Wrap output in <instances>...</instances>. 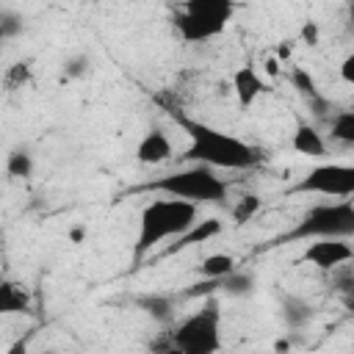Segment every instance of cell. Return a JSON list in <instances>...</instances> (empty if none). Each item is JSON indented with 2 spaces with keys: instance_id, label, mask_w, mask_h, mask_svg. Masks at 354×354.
I'll return each mask as SVG.
<instances>
[{
  "instance_id": "6da1fadb",
  "label": "cell",
  "mask_w": 354,
  "mask_h": 354,
  "mask_svg": "<svg viewBox=\"0 0 354 354\" xmlns=\"http://www.w3.org/2000/svg\"><path fill=\"white\" fill-rule=\"evenodd\" d=\"M174 122L188 136V147L183 152V158L188 163H202L216 171H249V169L260 166L266 158L260 147H254L227 130H218L207 122L191 119L177 111H174Z\"/></svg>"
},
{
  "instance_id": "7a4b0ae2",
  "label": "cell",
  "mask_w": 354,
  "mask_h": 354,
  "mask_svg": "<svg viewBox=\"0 0 354 354\" xmlns=\"http://www.w3.org/2000/svg\"><path fill=\"white\" fill-rule=\"evenodd\" d=\"M196 218H199V205L194 202L163 196V194L160 199L147 202L138 216V235H136V249H133L136 260H144L163 241H171L180 232H185Z\"/></svg>"
},
{
  "instance_id": "3957f363",
  "label": "cell",
  "mask_w": 354,
  "mask_h": 354,
  "mask_svg": "<svg viewBox=\"0 0 354 354\" xmlns=\"http://www.w3.org/2000/svg\"><path fill=\"white\" fill-rule=\"evenodd\" d=\"M147 191L163 194V196H177L194 205H218L230 196V183L210 166L202 163H188L177 171L160 174L144 185Z\"/></svg>"
},
{
  "instance_id": "277c9868",
  "label": "cell",
  "mask_w": 354,
  "mask_h": 354,
  "mask_svg": "<svg viewBox=\"0 0 354 354\" xmlns=\"http://www.w3.org/2000/svg\"><path fill=\"white\" fill-rule=\"evenodd\" d=\"M354 232V202L348 199H329L310 205L293 230H288L279 243L288 241H310V238H351Z\"/></svg>"
},
{
  "instance_id": "5b68a950",
  "label": "cell",
  "mask_w": 354,
  "mask_h": 354,
  "mask_svg": "<svg viewBox=\"0 0 354 354\" xmlns=\"http://www.w3.org/2000/svg\"><path fill=\"white\" fill-rule=\"evenodd\" d=\"M169 348L180 354H213L221 348V304L207 299L169 332Z\"/></svg>"
},
{
  "instance_id": "8992f818",
  "label": "cell",
  "mask_w": 354,
  "mask_h": 354,
  "mask_svg": "<svg viewBox=\"0 0 354 354\" xmlns=\"http://www.w3.org/2000/svg\"><path fill=\"white\" fill-rule=\"evenodd\" d=\"M235 14V0H185L174 14V30L188 44H202L227 28Z\"/></svg>"
},
{
  "instance_id": "52a82bcc",
  "label": "cell",
  "mask_w": 354,
  "mask_h": 354,
  "mask_svg": "<svg viewBox=\"0 0 354 354\" xmlns=\"http://www.w3.org/2000/svg\"><path fill=\"white\" fill-rule=\"evenodd\" d=\"M288 194H315L329 199H348L354 194V166L351 163H318L307 169Z\"/></svg>"
},
{
  "instance_id": "ba28073f",
  "label": "cell",
  "mask_w": 354,
  "mask_h": 354,
  "mask_svg": "<svg viewBox=\"0 0 354 354\" xmlns=\"http://www.w3.org/2000/svg\"><path fill=\"white\" fill-rule=\"evenodd\" d=\"M301 257H304V263H310L321 271H335V268L351 263L354 249H351L348 238H310Z\"/></svg>"
},
{
  "instance_id": "9c48e42d",
  "label": "cell",
  "mask_w": 354,
  "mask_h": 354,
  "mask_svg": "<svg viewBox=\"0 0 354 354\" xmlns=\"http://www.w3.org/2000/svg\"><path fill=\"white\" fill-rule=\"evenodd\" d=\"M171 158H174V144H171L169 133L160 127L147 130L136 144V160L141 166H163Z\"/></svg>"
},
{
  "instance_id": "30bf717a",
  "label": "cell",
  "mask_w": 354,
  "mask_h": 354,
  "mask_svg": "<svg viewBox=\"0 0 354 354\" xmlns=\"http://www.w3.org/2000/svg\"><path fill=\"white\" fill-rule=\"evenodd\" d=\"M230 83H232V94H235L238 105H243V108L254 105L263 97V91H268V86H266V80H263V75H260V69L254 64L238 66L232 72V80Z\"/></svg>"
},
{
  "instance_id": "8fae6325",
  "label": "cell",
  "mask_w": 354,
  "mask_h": 354,
  "mask_svg": "<svg viewBox=\"0 0 354 354\" xmlns=\"http://www.w3.org/2000/svg\"><path fill=\"white\" fill-rule=\"evenodd\" d=\"M224 230V224L218 221V218H196L185 232H180L177 238H171V243L169 246H163L160 249V257H171V254H177V252H183V249H188V246H196V243H207L210 238H216L218 232Z\"/></svg>"
},
{
  "instance_id": "7c38bea8",
  "label": "cell",
  "mask_w": 354,
  "mask_h": 354,
  "mask_svg": "<svg viewBox=\"0 0 354 354\" xmlns=\"http://www.w3.org/2000/svg\"><path fill=\"white\" fill-rule=\"evenodd\" d=\"M290 147H293V152H299L304 158H313V160H318V158L326 155V138H324V133L313 122H307V119H299L296 122Z\"/></svg>"
},
{
  "instance_id": "4fadbf2b",
  "label": "cell",
  "mask_w": 354,
  "mask_h": 354,
  "mask_svg": "<svg viewBox=\"0 0 354 354\" xmlns=\"http://www.w3.org/2000/svg\"><path fill=\"white\" fill-rule=\"evenodd\" d=\"M30 310V293L22 282L14 279H0V318L19 315Z\"/></svg>"
},
{
  "instance_id": "5bb4252c",
  "label": "cell",
  "mask_w": 354,
  "mask_h": 354,
  "mask_svg": "<svg viewBox=\"0 0 354 354\" xmlns=\"http://www.w3.org/2000/svg\"><path fill=\"white\" fill-rule=\"evenodd\" d=\"M199 274H202L205 279H210V282H221V279H227V277L235 274V257H230V254H224V252L207 254V257L202 260V266H199Z\"/></svg>"
},
{
  "instance_id": "9a60e30c",
  "label": "cell",
  "mask_w": 354,
  "mask_h": 354,
  "mask_svg": "<svg viewBox=\"0 0 354 354\" xmlns=\"http://www.w3.org/2000/svg\"><path fill=\"white\" fill-rule=\"evenodd\" d=\"M329 138L337 144H354V111L343 108L329 119Z\"/></svg>"
},
{
  "instance_id": "2e32d148",
  "label": "cell",
  "mask_w": 354,
  "mask_h": 354,
  "mask_svg": "<svg viewBox=\"0 0 354 354\" xmlns=\"http://www.w3.org/2000/svg\"><path fill=\"white\" fill-rule=\"evenodd\" d=\"M290 83H293V88H299V94L310 102V105H315V108H324V97H321V91H318V86H315V80L304 72V69H293L290 72Z\"/></svg>"
},
{
  "instance_id": "e0dca14e",
  "label": "cell",
  "mask_w": 354,
  "mask_h": 354,
  "mask_svg": "<svg viewBox=\"0 0 354 354\" xmlns=\"http://www.w3.org/2000/svg\"><path fill=\"white\" fill-rule=\"evenodd\" d=\"M6 171L11 174V177H30L33 174V158H30V152H25V149H14V152H8V158H6Z\"/></svg>"
},
{
  "instance_id": "ac0fdd59",
  "label": "cell",
  "mask_w": 354,
  "mask_h": 354,
  "mask_svg": "<svg viewBox=\"0 0 354 354\" xmlns=\"http://www.w3.org/2000/svg\"><path fill=\"white\" fill-rule=\"evenodd\" d=\"M30 83V66L28 64H11L8 69H6V75H3V86H6V91H19L22 86H28Z\"/></svg>"
},
{
  "instance_id": "d6986e66",
  "label": "cell",
  "mask_w": 354,
  "mask_h": 354,
  "mask_svg": "<svg viewBox=\"0 0 354 354\" xmlns=\"http://www.w3.org/2000/svg\"><path fill=\"white\" fill-rule=\"evenodd\" d=\"M257 210H260V196L246 194V196H241V199H238V205L232 207V218L243 224V221H249V218H252Z\"/></svg>"
},
{
  "instance_id": "ffe728a7",
  "label": "cell",
  "mask_w": 354,
  "mask_h": 354,
  "mask_svg": "<svg viewBox=\"0 0 354 354\" xmlns=\"http://www.w3.org/2000/svg\"><path fill=\"white\" fill-rule=\"evenodd\" d=\"M340 77H343V83H354V53H348L343 61H340Z\"/></svg>"
},
{
  "instance_id": "44dd1931",
  "label": "cell",
  "mask_w": 354,
  "mask_h": 354,
  "mask_svg": "<svg viewBox=\"0 0 354 354\" xmlns=\"http://www.w3.org/2000/svg\"><path fill=\"white\" fill-rule=\"evenodd\" d=\"M301 39H304L307 44H315V41H318V28H315V22H307V25H304Z\"/></svg>"
},
{
  "instance_id": "7402d4cb",
  "label": "cell",
  "mask_w": 354,
  "mask_h": 354,
  "mask_svg": "<svg viewBox=\"0 0 354 354\" xmlns=\"http://www.w3.org/2000/svg\"><path fill=\"white\" fill-rule=\"evenodd\" d=\"M88 3H102V0H88Z\"/></svg>"
}]
</instances>
